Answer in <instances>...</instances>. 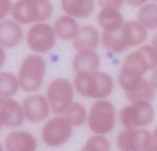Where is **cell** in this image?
<instances>
[{
  "mask_svg": "<svg viewBox=\"0 0 157 151\" xmlns=\"http://www.w3.org/2000/svg\"><path fill=\"white\" fill-rule=\"evenodd\" d=\"M53 11L51 3L45 0L20 1L13 6V18L22 24L48 19Z\"/></svg>",
  "mask_w": 157,
  "mask_h": 151,
  "instance_id": "7a4b0ae2",
  "label": "cell"
},
{
  "mask_svg": "<svg viewBox=\"0 0 157 151\" xmlns=\"http://www.w3.org/2000/svg\"><path fill=\"white\" fill-rule=\"evenodd\" d=\"M147 151H157V144L152 145Z\"/></svg>",
  "mask_w": 157,
  "mask_h": 151,
  "instance_id": "1f68e13d",
  "label": "cell"
},
{
  "mask_svg": "<svg viewBox=\"0 0 157 151\" xmlns=\"http://www.w3.org/2000/svg\"><path fill=\"white\" fill-rule=\"evenodd\" d=\"M23 110L27 118L32 122L44 119L49 113V108L44 97L40 95H31L24 100Z\"/></svg>",
  "mask_w": 157,
  "mask_h": 151,
  "instance_id": "30bf717a",
  "label": "cell"
},
{
  "mask_svg": "<svg viewBox=\"0 0 157 151\" xmlns=\"http://www.w3.org/2000/svg\"><path fill=\"white\" fill-rule=\"evenodd\" d=\"M101 27L106 32H114L123 26V17L117 9L111 8L103 9L98 16Z\"/></svg>",
  "mask_w": 157,
  "mask_h": 151,
  "instance_id": "d6986e66",
  "label": "cell"
},
{
  "mask_svg": "<svg viewBox=\"0 0 157 151\" xmlns=\"http://www.w3.org/2000/svg\"><path fill=\"white\" fill-rule=\"evenodd\" d=\"M128 100L132 103L138 102L151 101L154 95L152 85L146 79H141L131 89L126 91Z\"/></svg>",
  "mask_w": 157,
  "mask_h": 151,
  "instance_id": "ac0fdd59",
  "label": "cell"
},
{
  "mask_svg": "<svg viewBox=\"0 0 157 151\" xmlns=\"http://www.w3.org/2000/svg\"><path fill=\"white\" fill-rule=\"evenodd\" d=\"M1 122L8 127H17L22 125L24 117L20 105L13 100L6 99L0 102Z\"/></svg>",
  "mask_w": 157,
  "mask_h": 151,
  "instance_id": "8fae6325",
  "label": "cell"
},
{
  "mask_svg": "<svg viewBox=\"0 0 157 151\" xmlns=\"http://www.w3.org/2000/svg\"><path fill=\"white\" fill-rule=\"evenodd\" d=\"M11 5L10 1H1V19L8 14Z\"/></svg>",
  "mask_w": 157,
  "mask_h": 151,
  "instance_id": "83f0119b",
  "label": "cell"
},
{
  "mask_svg": "<svg viewBox=\"0 0 157 151\" xmlns=\"http://www.w3.org/2000/svg\"><path fill=\"white\" fill-rule=\"evenodd\" d=\"M154 140L155 143L157 144V128L156 129V130L155 131V132H154Z\"/></svg>",
  "mask_w": 157,
  "mask_h": 151,
  "instance_id": "d6a6232c",
  "label": "cell"
},
{
  "mask_svg": "<svg viewBox=\"0 0 157 151\" xmlns=\"http://www.w3.org/2000/svg\"><path fill=\"white\" fill-rule=\"evenodd\" d=\"M147 65L149 70L155 68L157 65V53L153 47L145 45L138 50Z\"/></svg>",
  "mask_w": 157,
  "mask_h": 151,
  "instance_id": "484cf974",
  "label": "cell"
},
{
  "mask_svg": "<svg viewBox=\"0 0 157 151\" xmlns=\"http://www.w3.org/2000/svg\"><path fill=\"white\" fill-rule=\"evenodd\" d=\"M45 72V63L41 57H27L21 66L19 74L20 87L27 92H33L40 87Z\"/></svg>",
  "mask_w": 157,
  "mask_h": 151,
  "instance_id": "3957f363",
  "label": "cell"
},
{
  "mask_svg": "<svg viewBox=\"0 0 157 151\" xmlns=\"http://www.w3.org/2000/svg\"><path fill=\"white\" fill-rule=\"evenodd\" d=\"M109 149L110 145L106 138L101 136H94L88 140L82 151H109Z\"/></svg>",
  "mask_w": 157,
  "mask_h": 151,
  "instance_id": "d4e9b609",
  "label": "cell"
},
{
  "mask_svg": "<svg viewBox=\"0 0 157 151\" xmlns=\"http://www.w3.org/2000/svg\"><path fill=\"white\" fill-rule=\"evenodd\" d=\"M123 1H99V4L101 7L105 8H111L117 9L121 7Z\"/></svg>",
  "mask_w": 157,
  "mask_h": 151,
  "instance_id": "4316f807",
  "label": "cell"
},
{
  "mask_svg": "<svg viewBox=\"0 0 157 151\" xmlns=\"http://www.w3.org/2000/svg\"><path fill=\"white\" fill-rule=\"evenodd\" d=\"M100 64L98 55L93 50L79 52L73 60V69L78 73H93Z\"/></svg>",
  "mask_w": 157,
  "mask_h": 151,
  "instance_id": "2e32d148",
  "label": "cell"
},
{
  "mask_svg": "<svg viewBox=\"0 0 157 151\" xmlns=\"http://www.w3.org/2000/svg\"><path fill=\"white\" fill-rule=\"evenodd\" d=\"M121 30L124 41L128 47L141 44L147 35L145 28L136 21L126 22L121 27Z\"/></svg>",
  "mask_w": 157,
  "mask_h": 151,
  "instance_id": "9a60e30c",
  "label": "cell"
},
{
  "mask_svg": "<svg viewBox=\"0 0 157 151\" xmlns=\"http://www.w3.org/2000/svg\"><path fill=\"white\" fill-rule=\"evenodd\" d=\"M47 97L52 110L56 114L66 112L72 104L73 91L70 83L64 79L53 81L47 89Z\"/></svg>",
  "mask_w": 157,
  "mask_h": 151,
  "instance_id": "8992f818",
  "label": "cell"
},
{
  "mask_svg": "<svg viewBox=\"0 0 157 151\" xmlns=\"http://www.w3.org/2000/svg\"><path fill=\"white\" fill-rule=\"evenodd\" d=\"M71 134V124L65 118L59 117L48 121L42 132L44 141L51 146H58L64 143Z\"/></svg>",
  "mask_w": 157,
  "mask_h": 151,
  "instance_id": "ba28073f",
  "label": "cell"
},
{
  "mask_svg": "<svg viewBox=\"0 0 157 151\" xmlns=\"http://www.w3.org/2000/svg\"><path fill=\"white\" fill-rule=\"evenodd\" d=\"M29 47L34 51L45 53L51 50L55 44V35L50 26L38 24L32 27L27 36Z\"/></svg>",
  "mask_w": 157,
  "mask_h": 151,
  "instance_id": "9c48e42d",
  "label": "cell"
},
{
  "mask_svg": "<svg viewBox=\"0 0 157 151\" xmlns=\"http://www.w3.org/2000/svg\"><path fill=\"white\" fill-rule=\"evenodd\" d=\"M0 95L7 98L14 95L18 90V82L16 77L9 73H2L0 76Z\"/></svg>",
  "mask_w": 157,
  "mask_h": 151,
  "instance_id": "cb8c5ba5",
  "label": "cell"
},
{
  "mask_svg": "<svg viewBox=\"0 0 157 151\" xmlns=\"http://www.w3.org/2000/svg\"><path fill=\"white\" fill-rule=\"evenodd\" d=\"M121 29L114 32H104L102 37L103 43L108 50L120 53L128 48L122 37Z\"/></svg>",
  "mask_w": 157,
  "mask_h": 151,
  "instance_id": "44dd1931",
  "label": "cell"
},
{
  "mask_svg": "<svg viewBox=\"0 0 157 151\" xmlns=\"http://www.w3.org/2000/svg\"><path fill=\"white\" fill-rule=\"evenodd\" d=\"M140 23L149 29L157 28V5L147 4L143 6L138 14Z\"/></svg>",
  "mask_w": 157,
  "mask_h": 151,
  "instance_id": "7402d4cb",
  "label": "cell"
},
{
  "mask_svg": "<svg viewBox=\"0 0 157 151\" xmlns=\"http://www.w3.org/2000/svg\"><path fill=\"white\" fill-rule=\"evenodd\" d=\"M99 36L95 28L90 25L82 27L76 37L75 38L74 45L79 52L93 50L98 45Z\"/></svg>",
  "mask_w": 157,
  "mask_h": 151,
  "instance_id": "4fadbf2b",
  "label": "cell"
},
{
  "mask_svg": "<svg viewBox=\"0 0 157 151\" xmlns=\"http://www.w3.org/2000/svg\"><path fill=\"white\" fill-rule=\"evenodd\" d=\"M152 84L157 89V68L152 76Z\"/></svg>",
  "mask_w": 157,
  "mask_h": 151,
  "instance_id": "f1b7e54d",
  "label": "cell"
},
{
  "mask_svg": "<svg viewBox=\"0 0 157 151\" xmlns=\"http://www.w3.org/2000/svg\"><path fill=\"white\" fill-rule=\"evenodd\" d=\"M75 83L80 95L95 99L107 97L111 93L113 88L111 78L100 72L78 73Z\"/></svg>",
  "mask_w": 157,
  "mask_h": 151,
  "instance_id": "6da1fadb",
  "label": "cell"
},
{
  "mask_svg": "<svg viewBox=\"0 0 157 151\" xmlns=\"http://www.w3.org/2000/svg\"><path fill=\"white\" fill-rule=\"evenodd\" d=\"M55 30L59 38L68 40L76 38L79 30L78 25L74 19L68 16H63L56 21Z\"/></svg>",
  "mask_w": 157,
  "mask_h": 151,
  "instance_id": "ffe728a7",
  "label": "cell"
},
{
  "mask_svg": "<svg viewBox=\"0 0 157 151\" xmlns=\"http://www.w3.org/2000/svg\"><path fill=\"white\" fill-rule=\"evenodd\" d=\"M7 151H35L36 141L30 134L15 131L8 135L5 141Z\"/></svg>",
  "mask_w": 157,
  "mask_h": 151,
  "instance_id": "7c38bea8",
  "label": "cell"
},
{
  "mask_svg": "<svg viewBox=\"0 0 157 151\" xmlns=\"http://www.w3.org/2000/svg\"><path fill=\"white\" fill-rule=\"evenodd\" d=\"M65 118L73 126L83 125L86 117L85 108L78 103H73L66 111Z\"/></svg>",
  "mask_w": 157,
  "mask_h": 151,
  "instance_id": "603a6c76",
  "label": "cell"
},
{
  "mask_svg": "<svg viewBox=\"0 0 157 151\" xmlns=\"http://www.w3.org/2000/svg\"><path fill=\"white\" fill-rule=\"evenodd\" d=\"M22 38V29L19 25L10 21H3L0 25V43L6 48L18 45Z\"/></svg>",
  "mask_w": 157,
  "mask_h": 151,
  "instance_id": "5bb4252c",
  "label": "cell"
},
{
  "mask_svg": "<svg viewBox=\"0 0 157 151\" xmlns=\"http://www.w3.org/2000/svg\"><path fill=\"white\" fill-rule=\"evenodd\" d=\"M62 4L68 15L78 18L88 16L94 9V2L90 0H63Z\"/></svg>",
  "mask_w": 157,
  "mask_h": 151,
  "instance_id": "e0dca14e",
  "label": "cell"
},
{
  "mask_svg": "<svg viewBox=\"0 0 157 151\" xmlns=\"http://www.w3.org/2000/svg\"><path fill=\"white\" fill-rule=\"evenodd\" d=\"M154 141L151 133L145 130H126L117 138V146L122 151H147Z\"/></svg>",
  "mask_w": 157,
  "mask_h": 151,
  "instance_id": "52a82bcc",
  "label": "cell"
},
{
  "mask_svg": "<svg viewBox=\"0 0 157 151\" xmlns=\"http://www.w3.org/2000/svg\"><path fill=\"white\" fill-rule=\"evenodd\" d=\"M145 1H128V3L131 6H137L143 4Z\"/></svg>",
  "mask_w": 157,
  "mask_h": 151,
  "instance_id": "f546056e",
  "label": "cell"
},
{
  "mask_svg": "<svg viewBox=\"0 0 157 151\" xmlns=\"http://www.w3.org/2000/svg\"><path fill=\"white\" fill-rule=\"evenodd\" d=\"M152 45H153V48L155 50V51L157 53V35L154 37V38L153 39V41H152Z\"/></svg>",
  "mask_w": 157,
  "mask_h": 151,
  "instance_id": "4dcf8cb0",
  "label": "cell"
},
{
  "mask_svg": "<svg viewBox=\"0 0 157 151\" xmlns=\"http://www.w3.org/2000/svg\"><path fill=\"white\" fill-rule=\"evenodd\" d=\"M154 116V110L149 102H138L133 105L123 108L120 113L122 125L128 130L149 125Z\"/></svg>",
  "mask_w": 157,
  "mask_h": 151,
  "instance_id": "277c9868",
  "label": "cell"
},
{
  "mask_svg": "<svg viewBox=\"0 0 157 151\" xmlns=\"http://www.w3.org/2000/svg\"><path fill=\"white\" fill-rule=\"evenodd\" d=\"M115 123V110L113 105L106 100L96 102L92 107L88 124L93 132L106 134L114 127Z\"/></svg>",
  "mask_w": 157,
  "mask_h": 151,
  "instance_id": "5b68a950",
  "label": "cell"
}]
</instances>
